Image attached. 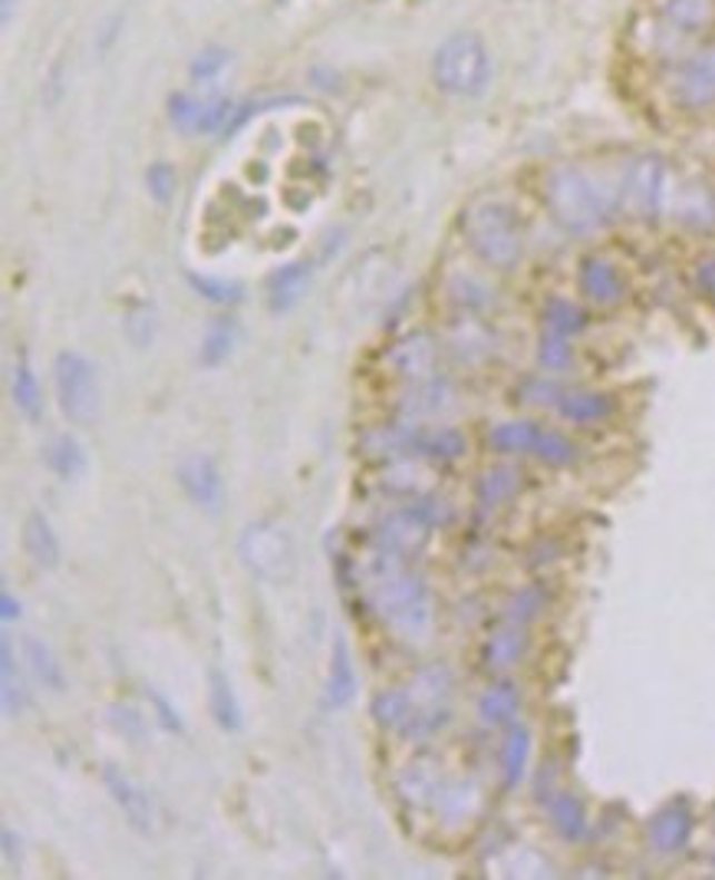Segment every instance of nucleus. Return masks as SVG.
Instances as JSON below:
<instances>
[{
  "label": "nucleus",
  "instance_id": "nucleus-45",
  "mask_svg": "<svg viewBox=\"0 0 715 880\" xmlns=\"http://www.w3.org/2000/svg\"><path fill=\"white\" fill-rule=\"evenodd\" d=\"M540 607H544V591L540 587H522L512 601H508V607H505V620H512V623H532L537 614H540Z\"/></svg>",
  "mask_w": 715,
  "mask_h": 880
},
{
  "label": "nucleus",
  "instance_id": "nucleus-14",
  "mask_svg": "<svg viewBox=\"0 0 715 880\" xmlns=\"http://www.w3.org/2000/svg\"><path fill=\"white\" fill-rule=\"evenodd\" d=\"M436 359H439V347L433 340V334L426 330H416V334H406L403 340H396L389 353H386V366L409 379V383H419V379H429L433 369H436Z\"/></svg>",
  "mask_w": 715,
  "mask_h": 880
},
{
  "label": "nucleus",
  "instance_id": "nucleus-54",
  "mask_svg": "<svg viewBox=\"0 0 715 880\" xmlns=\"http://www.w3.org/2000/svg\"><path fill=\"white\" fill-rule=\"evenodd\" d=\"M713 828H715V811H713Z\"/></svg>",
  "mask_w": 715,
  "mask_h": 880
},
{
  "label": "nucleus",
  "instance_id": "nucleus-42",
  "mask_svg": "<svg viewBox=\"0 0 715 880\" xmlns=\"http://www.w3.org/2000/svg\"><path fill=\"white\" fill-rule=\"evenodd\" d=\"M535 458H540L544 465H554V468L570 465V462H577V442L567 439V436L557 433V429H544V426H540V436H537V445H535Z\"/></svg>",
  "mask_w": 715,
  "mask_h": 880
},
{
  "label": "nucleus",
  "instance_id": "nucleus-27",
  "mask_svg": "<svg viewBox=\"0 0 715 880\" xmlns=\"http://www.w3.org/2000/svg\"><path fill=\"white\" fill-rule=\"evenodd\" d=\"M522 492V472L515 465H491L475 482V498L481 508H498Z\"/></svg>",
  "mask_w": 715,
  "mask_h": 880
},
{
  "label": "nucleus",
  "instance_id": "nucleus-46",
  "mask_svg": "<svg viewBox=\"0 0 715 880\" xmlns=\"http://www.w3.org/2000/svg\"><path fill=\"white\" fill-rule=\"evenodd\" d=\"M109 722L116 725V732H122V739L129 742H142L146 739V715L132 705L112 703L109 705Z\"/></svg>",
  "mask_w": 715,
  "mask_h": 880
},
{
  "label": "nucleus",
  "instance_id": "nucleus-30",
  "mask_svg": "<svg viewBox=\"0 0 715 880\" xmlns=\"http://www.w3.org/2000/svg\"><path fill=\"white\" fill-rule=\"evenodd\" d=\"M433 808L443 814V821H448V824H455V821H468V818L478 814V808H481V789H478V782H471V779L443 782L439 798H436Z\"/></svg>",
  "mask_w": 715,
  "mask_h": 880
},
{
  "label": "nucleus",
  "instance_id": "nucleus-18",
  "mask_svg": "<svg viewBox=\"0 0 715 880\" xmlns=\"http://www.w3.org/2000/svg\"><path fill=\"white\" fill-rule=\"evenodd\" d=\"M357 696V666H354V653L347 636H334V650H330V673H327V686H324V705L327 709H344L354 703Z\"/></svg>",
  "mask_w": 715,
  "mask_h": 880
},
{
  "label": "nucleus",
  "instance_id": "nucleus-11",
  "mask_svg": "<svg viewBox=\"0 0 715 880\" xmlns=\"http://www.w3.org/2000/svg\"><path fill=\"white\" fill-rule=\"evenodd\" d=\"M693 828H696V818H693L689 801L673 798L659 811H653V818L646 821V844H649V851L673 858V854L689 848Z\"/></svg>",
  "mask_w": 715,
  "mask_h": 880
},
{
  "label": "nucleus",
  "instance_id": "nucleus-34",
  "mask_svg": "<svg viewBox=\"0 0 715 880\" xmlns=\"http://www.w3.org/2000/svg\"><path fill=\"white\" fill-rule=\"evenodd\" d=\"M540 320H544V330H550V334L577 337L587 327V310L580 304L567 300V297H550L540 307Z\"/></svg>",
  "mask_w": 715,
  "mask_h": 880
},
{
  "label": "nucleus",
  "instance_id": "nucleus-1",
  "mask_svg": "<svg viewBox=\"0 0 715 880\" xmlns=\"http://www.w3.org/2000/svg\"><path fill=\"white\" fill-rule=\"evenodd\" d=\"M540 201L560 231L574 238H594L610 225L614 201L600 181L574 162H557L540 178Z\"/></svg>",
  "mask_w": 715,
  "mask_h": 880
},
{
  "label": "nucleus",
  "instance_id": "nucleus-10",
  "mask_svg": "<svg viewBox=\"0 0 715 880\" xmlns=\"http://www.w3.org/2000/svg\"><path fill=\"white\" fill-rule=\"evenodd\" d=\"M99 779H102V785H106L109 798L116 801V808L122 811L126 824H129L139 838H152V831H156V808H152L149 792H146L129 772H122V769L112 765V762L102 765V775H99Z\"/></svg>",
  "mask_w": 715,
  "mask_h": 880
},
{
  "label": "nucleus",
  "instance_id": "nucleus-9",
  "mask_svg": "<svg viewBox=\"0 0 715 880\" xmlns=\"http://www.w3.org/2000/svg\"><path fill=\"white\" fill-rule=\"evenodd\" d=\"M238 102L228 96H191L172 92L169 96V119L185 136H225Z\"/></svg>",
  "mask_w": 715,
  "mask_h": 880
},
{
  "label": "nucleus",
  "instance_id": "nucleus-38",
  "mask_svg": "<svg viewBox=\"0 0 715 880\" xmlns=\"http://www.w3.org/2000/svg\"><path fill=\"white\" fill-rule=\"evenodd\" d=\"M369 712H373L376 725H383V729H389V732H403V725H406L409 715H413V703H409V696H406L403 686H399V690H383V693L373 696Z\"/></svg>",
  "mask_w": 715,
  "mask_h": 880
},
{
  "label": "nucleus",
  "instance_id": "nucleus-35",
  "mask_svg": "<svg viewBox=\"0 0 715 880\" xmlns=\"http://www.w3.org/2000/svg\"><path fill=\"white\" fill-rule=\"evenodd\" d=\"M676 218L693 228L715 225V198L706 185H686L676 198Z\"/></svg>",
  "mask_w": 715,
  "mask_h": 880
},
{
  "label": "nucleus",
  "instance_id": "nucleus-49",
  "mask_svg": "<svg viewBox=\"0 0 715 880\" xmlns=\"http://www.w3.org/2000/svg\"><path fill=\"white\" fill-rule=\"evenodd\" d=\"M146 700L152 703V709H156V719H159V725L166 729V732H185V722H181L179 709H176V703L166 696V693H159V690H146Z\"/></svg>",
  "mask_w": 715,
  "mask_h": 880
},
{
  "label": "nucleus",
  "instance_id": "nucleus-24",
  "mask_svg": "<svg viewBox=\"0 0 715 880\" xmlns=\"http://www.w3.org/2000/svg\"><path fill=\"white\" fill-rule=\"evenodd\" d=\"M43 462H47V468H50L57 478H63V482H77V478H83L87 468H90L87 448L80 445L77 436H70V433H57L53 439L43 445Z\"/></svg>",
  "mask_w": 715,
  "mask_h": 880
},
{
  "label": "nucleus",
  "instance_id": "nucleus-26",
  "mask_svg": "<svg viewBox=\"0 0 715 880\" xmlns=\"http://www.w3.org/2000/svg\"><path fill=\"white\" fill-rule=\"evenodd\" d=\"M448 403H451V386H448L446 379H439V376H429V379H419V383L409 386V393L399 403V409H403V419L416 423L423 416L443 413Z\"/></svg>",
  "mask_w": 715,
  "mask_h": 880
},
{
  "label": "nucleus",
  "instance_id": "nucleus-22",
  "mask_svg": "<svg viewBox=\"0 0 715 880\" xmlns=\"http://www.w3.org/2000/svg\"><path fill=\"white\" fill-rule=\"evenodd\" d=\"M528 762H532V729L522 722H512L505 739H502V749H498V772H502V785L508 792L525 782Z\"/></svg>",
  "mask_w": 715,
  "mask_h": 880
},
{
  "label": "nucleus",
  "instance_id": "nucleus-31",
  "mask_svg": "<svg viewBox=\"0 0 715 880\" xmlns=\"http://www.w3.org/2000/svg\"><path fill=\"white\" fill-rule=\"evenodd\" d=\"M10 399L17 406V413L30 423H40L43 416V386L37 379V373L30 369L27 359H17L10 369Z\"/></svg>",
  "mask_w": 715,
  "mask_h": 880
},
{
  "label": "nucleus",
  "instance_id": "nucleus-4",
  "mask_svg": "<svg viewBox=\"0 0 715 880\" xmlns=\"http://www.w3.org/2000/svg\"><path fill=\"white\" fill-rule=\"evenodd\" d=\"M495 60L488 43L475 30L446 37L433 53V83L455 99H475L491 87Z\"/></svg>",
  "mask_w": 715,
  "mask_h": 880
},
{
  "label": "nucleus",
  "instance_id": "nucleus-25",
  "mask_svg": "<svg viewBox=\"0 0 715 880\" xmlns=\"http://www.w3.org/2000/svg\"><path fill=\"white\" fill-rule=\"evenodd\" d=\"M23 660L33 673V680L50 690V693H67V670L63 663L57 660V653L50 650L47 640L40 636H23Z\"/></svg>",
  "mask_w": 715,
  "mask_h": 880
},
{
  "label": "nucleus",
  "instance_id": "nucleus-48",
  "mask_svg": "<svg viewBox=\"0 0 715 880\" xmlns=\"http://www.w3.org/2000/svg\"><path fill=\"white\" fill-rule=\"evenodd\" d=\"M560 393H564V389H557L550 379H544V376H532V379H525V383H522V389H518V399H522V403H528V406H557Z\"/></svg>",
  "mask_w": 715,
  "mask_h": 880
},
{
  "label": "nucleus",
  "instance_id": "nucleus-3",
  "mask_svg": "<svg viewBox=\"0 0 715 880\" xmlns=\"http://www.w3.org/2000/svg\"><path fill=\"white\" fill-rule=\"evenodd\" d=\"M369 607L383 623H389L396 630V636H403L409 643H423L433 630L429 587L419 574H413L406 567H393V571L373 577Z\"/></svg>",
  "mask_w": 715,
  "mask_h": 880
},
{
  "label": "nucleus",
  "instance_id": "nucleus-15",
  "mask_svg": "<svg viewBox=\"0 0 715 880\" xmlns=\"http://www.w3.org/2000/svg\"><path fill=\"white\" fill-rule=\"evenodd\" d=\"M429 525L413 512V508H403L396 515H389L379 531H376V547L389 551V554H399V557H409L416 554L426 541H429Z\"/></svg>",
  "mask_w": 715,
  "mask_h": 880
},
{
  "label": "nucleus",
  "instance_id": "nucleus-53",
  "mask_svg": "<svg viewBox=\"0 0 715 880\" xmlns=\"http://www.w3.org/2000/svg\"><path fill=\"white\" fill-rule=\"evenodd\" d=\"M13 7H17V0H0V20H3V27H10V20H13Z\"/></svg>",
  "mask_w": 715,
  "mask_h": 880
},
{
  "label": "nucleus",
  "instance_id": "nucleus-20",
  "mask_svg": "<svg viewBox=\"0 0 715 880\" xmlns=\"http://www.w3.org/2000/svg\"><path fill=\"white\" fill-rule=\"evenodd\" d=\"M554 409L574 426H597L614 416V396L600 389H564Z\"/></svg>",
  "mask_w": 715,
  "mask_h": 880
},
{
  "label": "nucleus",
  "instance_id": "nucleus-44",
  "mask_svg": "<svg viewBox=\"0 0 715 880\" xmlns=\"http://www.w3.org/2000/svg\"><path fill=\"white\" fill-rule=\"evenodd\" d=\"M228 63H231V50H225V47H205V50H198L195 60L188 63V77H191L195 83H211V80L221 77V70H225Z\"/></svg>",
  "mask_w": 715,
  "mask_h": 880
},
{
  "label": "nucleus",
  "instance_id": "nucleus-32",
  "mask_svg": "<svg viewBox=\"0 0 715 880\" xmlns=\"http://www.w3.org/2000/svg\"><path fill=\"white\" fill-rule=\"evenodd\" d=\"M0 703H3V712L10 719H17L27 709V683H23V673L17 666L13 643L7 636L0 643Z\"/></svg>",
  "mask_w": 715,
  "mask_h": 880
},
{
  "label": "nucleus",
  "instance_id": "nucleus-52",
  "mask_svg": "<svg viewBox=\"0 0 715 880\" xmlns=\"http://www.w3.org/2000/svg\"><path fill=\"white\" fill-rule=\"evenodd\" d=\"M0 616H3L7 623L20 616V601H17L10 591H3V594H0Z\"/></svg>",
  "mask_w": 715,
  "mask_h": 880
},
{
  "label": "nucleus",
  "instance_id": "nucleus-51",
  "mask_svg": "<svg viewBox=\"0 0 715 880\" xmlns=\"http://www.w3.org/2000/svg\"><path fill=\"white\" fill-rule=\"evenodd\" d=\"M0 841H3V861H7V868L20 874V868H23V848H20V834H13L10 828H3Z\"/></svg>",
  "mask_w": 715,
  "mask_h": 880
},
{
  "label": "nucleus",
  "instance_id": "nucleus-50",
  "mask_svg": "<svg viewBox=\"0 0 715 880\" xmlns=\"http://www.w3.org/2000/svg\"><path fill=\"white\" fill-rule=\"evenodd\" d=\"M693 277H696V287H699L709 300H715V255L699 258V261H696V270H693Z\"/></svg>",
  "mask_w": 715,
  "mask_h": 880
},
{
  "label": "nucleus",
  "instance_id": "nucleus-33",
  "mask_svg": "<svg viewBox=\"0 0 715 880\" xmlns=\"http://www.w3.org/2000/svg\"><path fill=\"white\" fill-rule=\"evenodd\" d=\"M540 426L532 419H508L488 433V445L502 455H535Z\"/></svg>",
  "mask_w": 715,
  "mask_h": 880
},
{
  "label": "nucleus",
  "instance_id": "nucleus-23",
  "mask_svg": "<svg viewBox=\"0 0 715 880\" xmlns=\"http://www.w3.org/2000/svg\"><path fill=\"white\" fill-rule=\"evenodd\" d=\"M547 821H550V828H554L564 841H570V844L584 841V838H587V828H590L584 801H580L574 792H564V789L547 798Z\"/></svg>",
  "mask_w": 715,
  "mask_h": 880
},
{
  "label": "nucleus",
  "instance_id": "nucleus-36",
  "mask_svg": "<svg viewBox=\"0 0 715 880\" xmlns=\"http://www.w3.org/2000/svg\"><path fill=\"white\" fill-rule=\"evenodd\" d=\"M465 452V436L455 429H419L416 442H413V455L423 458H439V462H451Z\"/></svg>",
  "mask_w": 715,
  "mask_h": 880
},
{
  "label": "nucleus",
  "instance_id": "nucleus-40",
  "mask_svg": "<svg viewBox=\"0 0 715 880\" xmlns=\"http://www.w3.org/2000/svg\"><path fill=\"white\" fill-rule=\"evenodd\" d=\"M439 789H443L439 775L429 772V769H423V765H413V769L399 779V794H403L409 804H436Z\"/></svg>",
  "mask_w": 715,
  "mask_h": 880
},
{
  "label": "nucleus",
  "instance_id": "nucleus-2",
  "mask_svg": "<svg viewBox=\"0 0 715 880\" xmlns=\"http://www.w3.org/2000/svg\"><path fill=\"white\" fill-rule=\"evenodd\" d=\"M461 238L468 251L491 270H515L525 258V228L502 198H478L461 211Z\"/></svg>",
  "mask_w": 715,
  "mask_h": 880
},
{
  "label": "nucleus",
  "instance_id": "nucleus-28",
  "mask_svg": "<svg viewBox=\"0 0 715 880\" xmlns=\"http://www.w3.org/2000/svg\"><path fill=\"white\" fill-rule=\"evenodd\" d=\"M208 709H211V719L221 732H238L245 725V715H241V703L235 696V686L231 680L221 673V670H211L208 673Z\"/></svg>",
  "mask_w": 715,
  "mask_h": 880
},
{
  "label": "nucleus",
  "instance_id": "nucleus-21",
  "mask_svg": "<svg viewBox=\"0 0 715 880\" xmlns=\"http://www.w3.org/2000/svg\"><path fill=\"white\" fill-rule=\"evenodd\" d=\"M20 544H23V554L43 571H57L60 561H63L60 537H57V531H53L50 518L43 512H30L27 515L23 531H20Z\"/></svg>",
  "mask_w": 715,
  "mask_h": 880
},
{
  "label": "nucleus",
  "instance_id": "nucleus-47",
  "mask_svg": "<svg viewBox=\"0 0 715 880\" xmlns=\"http://www.w3.org/2000/svg\"><path fill=\"white\" fill-rule=\"evenodd\" d=\"M451 297L458 300V307H465L468 314H475V310H481L491 300V290L478 277H458L451 284Z\"/></svg>",
  "mask_w": 715,
  "mask_h": 880
},
{
  "label": "nucleus",
  "instance_id": "nucleus-12",
  "mask_svg": "<svg viewBox=\"0 0 715 880\" xmlns=\"http://www.w3.org/2000/svg\"><path fill=\"white\" fill-rule=\"evenodd\" d=\"M176 482L181 485V492L188 495V502L201 512H218L221 508V498H225V482H221V472L215 465L211 455L205 452H188L176 462Z\"/></svg>",
  "mask_w": 715,
  "mask_h": 880
},
{
  "label": "nucleus",
  "instance_id": "nucleus-17",
  "mask_svg": "<svg viewBox=\"0 0 715 880\" xmlns=\"http://www.w3.org/2000/svg\"><path fill=\"white\" fill-rule=\"evenodd\" d=\"M525 653H528V626L512 623V620H505V626L488 633V640L481 643V663L491 673H505V670L518 666L525 660Z\"/></svg>",
  "mask_w": 715,
  "mask_h": 880
},
{
  "label": "nucleus",
  "instance_id": "nucleus-13",
  "mask_svg": "<svg viewBox=\"0 0 715 880\" xmlns=\"http://www.w3.org/2000/svg\"><path fill=\"white\" fill-rule=\"evenodd\" d=\"M577 290L594 307H617L626 297V277L607 255H587L577 267Z\"/></svg>",
  "mask_w": 715,
  "mask_h": 880
},
{
  "label": "nucleus",
  "instance_id": "nucleus-5",
  "mask_svg": "<svg viewBox=\"0 0 715 880\" xmlns=\"http://www.w3.org/2000/svg\"><path fill=\"white\" fill-rule=\"evenodd\" d=\"M53 383L60 413L73 426H92L99 419V376L96 363L80 350H60L53 356Z\"/></svg>",
  "mask_w": 715,
  "mask_h": 880
},
{
  "label": "nucleus",
  "instance_id": "nucleus-7",
  "mask_svg": "<svg viewBox=\"0 0 715 880\" xmlns=\"http://www.w3.org/2000/svg\"><path fill=\"white\" fill-rule=\"evenodd\" d=\"M238 554L251 574H258L261 581H270V584H284L297 571V547L284 525L277 522L248 525L238 541Z\"/></svg>",
  "mask_w": 715,
  "mask_h": 880
},
{
  "label": "nucleus",
  "instance_id": "nucleus-16",
  "mask_svg": "<svg viewBox=\"0 0 715 880\" xmlns=\"http://www.w3.org/2000/svg\"><path fill=\"white\" fill-rule=\"evenodd\" d=\"M310 280H314V267L310 261H287L277 270H270L268 277V310L270 314H287L294 310L307 290H310Z\"/></svg>",
  "mask_w": 715,
  "mask_h": 880
},
{
  "label": "nucleus",
  "instance_id": "nucleus-29",
  "mask_svg": "<svg viewBox=\"0 0 715 880\" xmlns=\"http://www.w3.org/2000/svg\"><path fill=\"white\" fill-rule=\"evenodd\" d=\"M518 712H522V693H518V686L508 683V680L488 686V690L478 696V719H481V725H491V729H498V725H512V722L518 719Z\"/></svg>",
  "mask_w": 715,
  "mask_h": 880
},
{
  "label": "nucleus",
  "instance_id": "nucleus-8",
  "mask_svg": "<svg viewBox=\"0 0 715 880\" xmlns=\"http://www.w3.org/2000/svg\"><path fill=\"white\" fill-rule=\"evenodd\" d=\"M669 99L683 112L715 109V43L686 53L669 77Z\"/></svg>",
  "mask_w": 715,
  "mask_h": 880
},
{
  "label": "nucleus",
  "instance_id": "nucleus-39",
  "mask_svg": "<svg viewBox=\"0 0 715 880\" xmlns=\"http://www.w3.org/2000/svg\"><path fill=\"white\" fill-rule=\"evenodd\" d=\"M185 277H188V284L195 287L198 297H205V300H211V304H218V307H225V304H238V300L245 297V284H241V280L208 277V274H195V270H188Z\"/></svg>",
  "mask_w": 715,
  "mask_h": 880
},
{
  "label": "nucleus",
  "instance_id": "nucleus-37",
  "mask_svg": "<svg viewBox=\"0 0 715 880\" xmlns=\"http://www.w3.org/2000/svg\"><path fill=\"white\" fill-rule=\"evenodd\" d=\"M235 340H238V330H235V320H215L205 337H201V350H198V363L215 369L221 366L231 353H235Z\"/></svg>",
  "mask_w": 715,
  "mask_h": 880
},
{
  "label": "nucleus",
  "instance_id": "nucleus-6",
  "mask_svg": "<svg viewBox=\"0 0 715 880\" xmlns=\"http://www.w3.org/2000/svg\"><path fill=\"white\" fill-rule=\"evenodd\" d=\"M666 191H669V172L663 156L643 152L626 162L617 188V205L636 221H656L666 208Z\"/></svg>",
  "mask_w": 715,
  "mask_h": 880
},
{
  "label": "nucleus",
  "instance_id": "nucleus-41",
  "mask_svg": "<svg viewBox=\"0 0 715 880\" xmlns=\"http://www.w3.org/2000/svg\"><path fill=\"white\" fill-rule=\"evenodd\" d=\"M574 363V344L564 334H550L544 330L537 340V366L547 373H564Z\"/></svg>",
  "mask_w": 715,
  "mask_h": 880
},
{
  "label": "nucleus",
  "instance_id": "nucleus-19",
  "mask_svg": "<svg viewBox=\"0 0 715 880\" xmlns=\"http://www.w3.org/2000/svg\"><path fill=\"white\" fill-rule=\"evenodd\" d=\"M653 10L676 33H706L715 27V0H653Z\"/></svg>",
  "mask_w": 715,
  "mask_h": 880
},
{
  "label": "nucleus",
  "instance_id": "nucleus-43",
  "mask_svg": "<svg viewBox=\"0 0 715 880\" xmlns=\"http://www.w3.org/2000/svg\"><path fill=\"white\" fill-rule=\"evenodd\" d=\"M146 188H149V198L156 201V205H172V198H176V191H179V172H176V166L172 162H166V159H159V162H152L149 169H146Z\"/></svg>",
  "mask_w": 715,
  "mask_h": 880
}]
</instances>
